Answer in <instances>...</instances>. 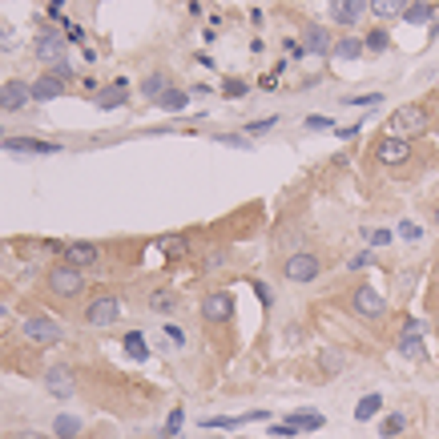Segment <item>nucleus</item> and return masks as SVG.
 I'll use <instances>...</instances> for the list:
<instances>
[{"label": "nucleus", "mask_w": 439, "mask_h": 439, "mask_svg": "<svg viewBox=\"0 0 439 439\" xmlns=\"http://www.w3.org/2000/svg\"><path fill=\"white\" fill-rule=\"evenodd\" d=\"M319 274H323V262H319V254H310V250H298V254H291V258L282 262V278H291L298 286L314 282Z\"/></svg>", "instance_id": "nucleus-2"}, {"label": "nucleus", "mask_w": 439, "mask_h": 439, "mask_svg": "<svg viewBox=\"0 0 439 439\" xmlns=\"http://www.w3.org/2000/svg\"><path fill=\"white\" fill-rule=\"evenodd\" d=\"M371 262H375V254H371V250H358L355 258H351V270H363V266H371Z\"/></svg>", "instance_id": "nucleus-41"}, {"label": "nucleus", "mask_w": 439, "mask_h": 439, "mask_svg": "<svg viewBox=\"0 0 439 439\" xmlns=\"http://www.w3.org/2000/svg\"><path fill=\"white\" fill-rule=\"evenodd\" d=\"M347 101H351V105H371L375 109V105L383 101V93H355V97H347Z\"/></svg>", "instance_id": "nucleus-40"}, {"label": "nucleus", "mask_w": 439, "mask_h": 439, "mask_svg": "<svg viewBox=\"0 0 439 439\" xmlns=\"http://www.w3.org/2000/svg\"><path fill=\"white\" fill-rule=\"evenodd\" d=\"M274 125H278V117H262V121H250L246 133H250V137H258V133H270Z\"/></svg>", "instance_id": "nucleus-37"}, {"label": "nucleus", "mask_w": 439, "mask_h": 439, "mask_svg": "<svg viewBox=\"0 0 439 439\" xmlns=\"http://www.w3.org/2000/svg\"><path fill=\"white\" fill-rule=\"evenodd\" d=\"M61 254H65V262L77 266V270H85V266H93V262L101 258V250L93 242H69V246H61Z\"/></svg>", "instance_id": "nucleus-13"}, {"label": "nucleus", "mask_w": 439, "mask_h": 439, "mask_svg": "<svg viewBox=\"0 0 439 439\" xmlns=\"http://www.w3.org/2000/svg\"><path fill=\"white\" fill-rule=\"evenodd\" d=\"M431 218H435V226H439V206H435V214H431Z\"/></svg>", "instance_id": "nucleus-48"}, {"label": "nucleus", "mask_w": 439, "mask_h": 439, "mask_svg": "<svg viewBox=\"0 0 439 439\" xmlns=\"http://www.w3.org/2000/svg\"><path fill=\"white\" fill-rule=\"evenodd\" d=\"M439 36V13H435V25H431V41Z\"/></svg>", "instance_id": "nucleus-47"}, {"label": "nucleus", "mask_w": 439, "mask_h": 439, "mask_svg": "<svg viewBox=\"0 0 439 439\" xmlns=\"http://www.w3.org/2000/svg\"><path fill=\"white\" fill-rule=\"evenodd\" d=\"M218 141H222V146H234V149H254L246 133H218Z\"/></svg>", "instance_id": "nucleus-35"}, {"label": "nucleus", "mask_w": 439, "mask_h": 439, "mask_svg": "<svg viewBox=\"0 0 439 439\" xmlns=\"http://www.w3.org/2000/svg\"><path fill=\"white\" fill-rule=\"evenodd\" d=\"M407 4H411V0H371V13L375 17H383V20H391V17H403Z\"/></svg>", "instance_id": "nucleus-21"}, {"label": "nucleus", "mask_w": 439, "mask_h": 439, "mask_svg": "<svg viewBox=\"0 0 439 439\" xmlns=\"http://www.w3.org/2000/svg\"><path fill=\"white\" fill-rule=\"evenodd\" d=\"M367 238H371L375 246H387V242H391V234H387V230H375V234H367Z\"/></svg>", "instance_id": "nucleus-45"}, {"label": "nucleus", "mask_w": 439, "mask_h": 439, "mask_svg": "<svg viewBox=\"0 0 439 439\" xmlns=\"http://www.w3.org/2000/svg\"><path fill=\"white\" fill-rule=\"evenodd\" d=\"M379 411H383V395H363V399H358V407H355V419L367 423V419H375Z\"/></svg>", "instance_id": "nucleus-25"}, {"label": "nucleus", "mask_w": 439, "mask_h": 439, "mask_svg": "<svg viewBox=\"0 0 439 439\" xmlns=\"http://www.w3.org/2000/svg\"><path fill=\"white\" fill-rule=\"evenodd\" d=\"M202 319L206 323H230L234 319V294L230 291H214L202 298Z\"/></svg>", "instance_id": "nucleus-8"}, {"label": "nucleus", "mask_w": 439, "mask_h": 439, "mask_svg": "<svg viewBox=\"0 0 439 439\" xmlns=\"http://www.w3.org/2000/svg\"><path fill=\"white\" fill-rule=\"evenodd\" d=\"M8 153H57V141H41V137H4Z\"/></svg>", "instance_id": "nucleus-16"}, {"label": "nucleus", "mask_w": 439, "mask_h": 439, "mask_svg": "<svg viewBox=\"0 0 439 439\" xmlns=\"http://www.w3.org/2000/svg\"><path fill=\"white\" fill-rule=\"evenodd\" d=\"M298 427H291V423H278V427H270V435H278V439H291Z\"/></svg>", "instance_id": "nucleus-42"}, {"label": "nucleus", "mask_w": 439, "mask_h": 439, "mask_svg": "<svg viewBox=\"0 0 439 439\" xmlns=\"http://www.w3.org/2000/svg\"><path fill=\"white\" fill-rule=\"evenodd\" d=\"M29 89H33L36 101H53V97H61V93H65V77H57V73H41Z\"/></svg>", "instance_id": "nucleus-17"}, {"label": "nucleus", "mask_w": 439, "mask_h": 439, "mask_svg": "<svg viewBox=\"0 0 439 439\" xmlns=\"http://www.w3.org/2000/svg\"><path fill=\"white\" fill-rule=\"evenodd\" d=\"M307 130H310V133L335 130V121H330V117H323V113H310V117H307Z\"/></svg>", "instance_id": "nucleus-39"}, {"label": "nucleus", "mask_w": 439, "mask_h": 439, "mask_svg": "<svg viewBox=\"0 0 439 439\" xmlns=\"http://www.w3.org/2000/svg\"><path fill=\"white\" fill-rule=\"evenodd\" d=\"M13 45H17V36L8 33V29H0V49L8 53V49H13Z\"/></svg>", "instance_id": "nucleus-44"}, {"label": "nucleus", "mask_w": 439, "mask_h": 439, "mask_svg": "<svg viewBox=\"0 0 439 439\" xmlns=\"http://www.w3.org/2000/svg\"><path fill=\"white\" fill-rule=\"evenodd\" d=\"M117 319H121V298H113V294H101V298H93V302H89V310H85V323L93 326V330H105V326H113Z\"/></svg>", "instance_id": "nucleus-4"}, {"label": "nucleus", "mask_w": 439, "mask_h": 439, "mask_svg": "<svg viewBox=\"0 0 439 439\" xmlns=\"http://www.w3.org/2000/svg\"><path fill=\"white\" fill-rule=\"evenodd\" d=\"M181 423H186V411L174 407V411H169V419H165V439H178L181 435Z\"/></svg>", "instance_id": "nucleus-32"}, {"label": "nucleus", "mask_w": 439, "mask_h": 439, "mask_svg": "<svg viewBox=\"0 0 439 439\" xmlns=\"http://www.w3.org/2000/svg\"><path fill=\"white\" fill-rule=\"evenodd\" d=\"M319 367H323L326 375H339L342 367H347V355H342L339 347H326L323 355H319Z\"/></svg>", "instance_id": "nucleus-27"}, {"label": "nucleus", "mask_w": 439, "mask_h": 439, "mask_svg": "<svg viewBox=\"0 0 439 439\" xmlns=\"http://www.w3.org/2000/svg\"><path fill=\"white\" fill-rule=\"evenodd\" d=\"M399 234H403L407 242H415V238H419V226H415V222H403V226H399Z\"/></svg>", "instance_id": "nucleus-43"}, {"label": "nucleus", "mask_w": 439, "mask_h": 439, "mask_svg": "<svg viewBox=\"0 0 439 439\" xmlns=\"http://www.w3.org/2000/svg\"><path fill=\"white\" fill-rule=\"evenodd\" d=\"M125 101H130V81H113L109 89H101V93H97L101 109H121Z\"/></svg>", "instance_id": "nucleus-18"}, {"label": "nucleus", "mask_w": 439, "mask_h": 439, "mask_svg": "<svg viewBox=\"0 0 439 439\" xmlns=\"http://www.w3.org/2000/svg\"><path fill=\"white\" fill-rule=\"evenodd\" d=\"M45 387H49V395H57V399H73V371L69 367H49L45 371Z\"/></svg>", "instance_id": "nucleus-14"}, {"label": "nucleus", "mask_w": 439, "mask_h": 439, "mask_svg": "<svg viewBox=\"0 0 439 439\" xmlns=\"http://www.w3.org/2000/svg\"><path fill=\"white\" fill-rule=\"evenodd\" d=\"M363 45H367V53H387V49H391L387 29H371V33L363 36Z\"/></svg>", "instance_id": "nucleus-30"}, {"label": "nucleus", "mask_w": 439, "mask_h": 439, "mask_svg": "<svg viewBox=\"0 0 439 439\" xmlns=\"http://www.w3.org/2000/svg\"><path fill=\"white\" fill-rule=\"evenodd\" d=\"M302 49H307L310 57H330V53H335V41H330V33H326L323 25H307V29H302Z\"/></svg>", "instance_id": "nucleus-11"}, {"label": "nucleus", "mask_w": 439, "mask_h": 439, "mask_svg": "<svg viewBox=\"0 0 439 439\" xmlns=\"http://www.w3.org/2000/svg\"><path fill=\"white\" fill-rule=\"evenodd\" d=\"M169 89V81H165L162 73H153V77H146V85H141V97L149 101H162V93Z\"/></svg>", "instance_id": "nucleus-29"}, {"label": "nucleus", "mask_w": 439, "mask_h": 439, "mask_svg": "<svg viewBox=\"0 0 439 439\" xmlns=\"http://www.w3.org/2000/svg\"><path fill=\"white\" fill-rule=\"evenodd\" d=\"M165 347H174V351H181V347H186V330H181V326H174V323H165Z\"/></svg>", "instance_id": "nucleus-33"}, {"label": "nucleus", "mask_w": 439, "mask_h": 439, "mask_svg": "<svg viewBox=\"0 0 439 439\" xmlns=\"http://www.w3.org/2000/svg\"><path fill=\"white\" fill-rule=\"evenodd\" d=\"M13 439H45L41 431H20V435H13Z\"/></svg>", "instance_id": "nucleus-46"}, {"label": "nucleus", "mask_w": 439, "mask_h": 439, "mask_svg": "<svg viewBox=\"0 0 439 439\" xmlns=\"http://www.w3.org/2000/svg\"><path fill=\"white\" fill-rule=\"evenodd\" d=\"M323 415H319V411H294L291 415V427H298V431H319V427H323Z\"/></svg>", "instance_id": "nucleus-28"}, {"label": "nucleus", "mask_w": 439, "mask_h": 439, "mask_svg": "<svg viewBox=\"0 0 439 439\" xmlns=\"http://www.w3.org/2000/svg\"><path fill=\"white\" fill-rule=\"evenodd\" d=\"M186 101H190V93H186V89H174V85H169V89L162 93V101H158V105H162L165 113H181V109H186Z\"/></svg>", "instance_id": "nucleus-24"}, {"label": "nucleus", "mask_w": 439, "mask_h": 439, "mask_svg": "<svg viewBox=\"0 0 439 439\" xmlns=\"http://www.w3.org/2000/svg\"><path fill=\"white\" fill-rule=\"evenodd\" d=\"M407 158H411V141H407V137H395V133H387V137H379V141H375V162L403 165Z\"/></svg>", "instance_id": "nucleus-7"}, {"label": "nucleus", "mask_w": 439, "mask_h": 439, "mask_svg": "<svg viewBox=\"0 0 439 439\" xmlns=\"http://www.w3.org/2000/svg\"><path fill=\"white\" fill-rule=\"evenodd\" d=\"M371 8V0H330V20L342 25V29H351L363 20V13Z\"/></svg>", "instance_id": "nucleus-10"}, {"label": "nucleus", "mask_w": 439, "mask_h": 439, "mask_svg": "<svg viewBox=\"0 0 439 439\" xmlns=\"http://www.w3.org/2000/svg\"><path fill=\"white\" fill-rule=\"evenodd\" d=\"M351 310H355L358 319H383L387 314V302H383V294L379 291H371V286H355L351 291Z\"/></svg>", "instance_id": "nucleus-5"}, {"label": "nucleus", "mask_w": 439, "mask_h": 439, "mask_svg": "<svg viewBox=\"0 0 439 439\" xmlns=\"http://www.w3.org/2000/svg\"><path fill=\"white\" fill-rule=\"evenodd\" d=\"M121 342H125V355L130 358H137V363H146L149 358V347H146V335H141V330H130Z\"/></svg>", "instance_id": "nucleus-22"}, {"label": "nucleus", "mask_w": 439, "mask_h": 439, "mask_svg": "<svg viewBox=\"0 0 439 439\" xmlns=\"http://www.w3.org/2000/svg\"><path fill=\"white\" fill-rule=\"evenodd\" d=\"M77 431H81V419H73V415H61V419H57V435L61 439H73Z\"/></svg>", "instance_id": "nucleus-34"}, {"label": "nucleus", "mask_w": 439, "mask_h": 439, "mask_svg": "<svg viewBox=\"0 0 439 439\" xmlns=\"http://www.w3.org/2000/svg\"><path fill=\"white\" fill-rule=\"evenodd\" d=\"M399 355L403 358H427V347H423V323L419 319H407L403 323V335H399Z\"/></svg>", "instance_id": "nucleus-9"}, {"label": "nucleus", "mask_w": 439, "mask_h": 439, "mask_svg": "<svg viewBox=\"0 0 439 439\" xmlns=\"http://www.w3.org/2000/svg\"><path fill=\"white\" fill-rule=\"evenodd\" d=\"M363 53H367V45H363L358 36H342L339 45H335V57H339V61H358Z\"/></svg>", "instance_id": "nucleus-20"}, {"label": "nucleus", "mask_w": 439, "mask_h": 439, "mask_svg": "<svg viewBox=\"0 0 439 439\" xmlns=\"http://www.w3.org/2000/svg\"><path fill=\"white\" fill-rule=\"evenodd\" d=\"M153 246L162 250L165 258H181V254L190 250V242H186V234H162V238H158Z\"/></svg>", "instance_id": "nucleus-19"}, {"label": "nucleus", "mask_w": 439, "mask_h": 439, "mask_svg": "<svg viewBox=\"0 0 439 439\" xmlns=\"http://www.w3.org/2000/svg\"><path fill=\"white\" fill-rule=\"evenodd\" d=\"M149 310H158V314H169V310H178V294L174 291H153L149 294Z\"/></svg>", "instance_id": "nucleus-26"}, {"label": "nucleus", "mask_w": 439, "mask_h": 439, "mask_svg": "<svg viewBox=\"0 0 439 439\" xmlns=\"http://www.w3.org/2000/svg\"><path fill=\"white\" fill-rule=\"evenodd\" d=\"M29 97H33V89H29L25 81H8V85H0V105H4L8 113L25 109V105H29Z\"/></svg>", "instance_id": "nucleus-15"}, {"label": "nucleus", "mask_w": 439, "mask_h": 439, "mask_svg": "<svg viewBox=\"0 0 439 439\" xmlns=\"http://www.w3.org/2000/svg\"><path fill=\"white\" fill-rule=\"evenodd\" d=\"M45 282H49V291L57 294V298H81V294H85V278H81V270H77V266H69V262L53 266Z\"/></svg>", "instance_id": "nucleus-1"}, {"label": "nucleus", "mask_w": 439, "mask_h": 439, "mask_svg": "<svg viewBox=\"0 0 439 439\" xmlns=\"http://www.w3.org/2000/svg\"><path fill=\"white\" fill-rule=\"evenodd\" d=\"M403 427H407V419L399 415V411H395V415H387V419H383V427H379V435H383V439H395L399 431H403Z\"/></svg>", "instance_id": "nucleus-31"}, {"label": "nucleus", "mask_w": 439, "mask_h": 439, "mask_svg": "<svg viewBox=\"0 0 439 439\" xmlns=\"http://www.w3.org/2000/svg\"><path fill=\"white\" fill-rule=\"evenodd\" d=\"M36 57L45 61V65H57V61H65V36L61 33H45L36 36Z\"/></svg>", "instance_id": "nucleus-12"}, {"label": "nucleus", "mask_w": 439, "mask_h": 439, "mask_svg": "<svg viewBox=\"0 0 439 439\" xmlns=\"http://www.w3.org/2000/svg\"><path fill=\"white\" fill-rule=\"evenodd\" d=\"M391 133L395 137H415V133H427V109L423 105H403V109H395L391 117Z\"/></svg>", "instance_id": "nucleus-3"}, {"label": "nucleus", "mask_w": 439, "mask_h": 439, "mask_svg": "<svg viewBox=\"0 0 439 439\" xmlns=\"http://www.w3.org/2000/svg\"><path fill=\"white\" fill-rule=\"evenodd\" d=\"M403 20L407 25H427V20H435V8H431L427 0H415V4H407Z\"/></svg>", "instance_id": "nucleus-23"}, {"label": "nucleus", "mask_w": 439, "mask_h": 439, "mask_svg": "<svg viewBox=\"0 0 439 439\" xmlns=\"http://www.w3.org/2000/svg\"><path fill=\"white\" fill-rule=\"evenodd\" d=\"M250 286H254V294H258V302L266 310L274 307V291H270V286H266V282H258V278H254V282H250Z\"/></svg>", "instance_id": "nucleus-38"}, {"label": "nucleus", "mask_w": 439, "mask_h": 439, "mask_svg": "<svg viewBox=\"0 0 439 439\" xmlns=\"http://www.w3.org/2000/svg\"><path fill=\"white\" fill-rule=\"evenodd\" d=\"M222 93H226L230 101H234V97H246V93H250V85H246V81H238V77H230V81L222 85Z\"/></svg>", "instance_id": "nucleus-36"}, {"label": "nucleus", "mask_w": 439, "mask_h": 439, "mask_svg": "<svg viewBox=\"0 0 439 439\" xmlns=\"http://www.w3.org/2000/svg\"><path fill=\"white\" fill-rule=\"evenodd\" d=\"M25 339L41 342V347H53V342L65 339V330L53 323V319H45V314H29V319H25Z\"/></svg>", "instance_id": "nucleus-6"}]
</instances>
